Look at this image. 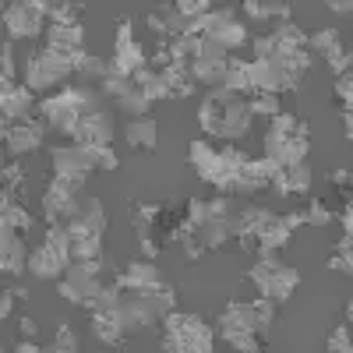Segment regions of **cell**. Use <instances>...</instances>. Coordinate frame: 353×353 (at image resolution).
I'll return each mask as SVG.
<instances>
[{
    "label": "cell",
    "instance_id": "cell-47",
    "mask_svg": "<svg viewBox=\"0 0 353 353\" xmlns=\"http://www.w3.org/2000/svg\"><path fill=\"white\" fill-rule=\"evenodd\" d=\"M332 14H339V18H350V11H353V4H350V0H329V4H325Z\"/></svg>",
    "mask_w": 353,
    "mask_h": 353
},
{
    "label": "cell",
    "instance_id": "cell-51",
    "mask_svg": "<svg viewBox=\"0 0 353 353\" xmlns=\"http://www.w3.org/2000/svg\"><path fill=\"white\" fill-rule=\"evenodd\" d=\"M11 293H14V297H18V301H25V297H28V290H25L21 283H18V286H11Z\"/></svg>",
    "mask_w": 353,
    "mask_h": 353
},
{
    "label": "cell",
    "instance_id": "cell-39",
    "mask_svg": "<svg viewBox=\"0 0 353 353\" xmlns=\"http://www.w3.org/2000/svg\"><path fill=\"white\" fill-rule=\"evenodd\" d=\"M353 74H339L336 78V106H339V117H346L350 113V99H353Z\"/></svg>",
    "mask_w": 353,
    "mask_h": 353
},
{
    "label": "cell",
    "instance_id": "cell-30",
    "mask_svg": "<svg viewBox=\"0 0 353 353\" xmlns=\"http://www.w3.org/2000/svg\"><path fill=\"white\" fill-rule=\"evenodd\" d=\"M163 74V81H166V92H170V99H188V96H194V78H191V71L188 68H163L159 71Z\"/></svg>",
    "mask_w": 353,
    "mask_h": 353
},
{
    "label": "cell",
    "instance_id": "cell-24",
    "mask_svg": "<svg viewBox=\"0 0 353 353\" xmlns=\"http://www.w3.org/2000/svg\"><path fill=\"white\" fill-rule=\"evenodd\" d=\"M92 336L96 339H103V343H110V346H121L124 343V314H121V307H103V311H92Z\"/></svg>",
    "mask_w": 353,
    "mask_h": 353
},
{
    "label": "cell",
    "instance_id": "cell-22",
    "mask_svg": "<svg viewBox=\"0 0 353 353\" xmlns=\"http://www.w3.org/2000/svg\"><path fill=\"white\" fill-rule=\"evenodd\" d=\"M156 212H159V205H131V223H134V233H138V244H141V254L145 258H156L159 254V244H156Z\"/></svg>",
    "mask_w": 353,
    "mask_h": 353
},
{
    "label": "cell",
    "instance_id": "cell-49",
    "mask_svg": "<svg viewBox=\"0 0 353 353\" xmlns=\"http://www.w3.org/2000/svg\"><path fill=\"white\" fill-rule=\"evenodd\" d=\"M11 350H18V353H36V350H43V346H36V339H18Z\"/></svg>",
    "mask_w": 353,
    "mask_h": 353
},
{
    "label": "cell",
    "instance_id": "cell-2",
    "mask_svg": "<svg viewBox=\"0 0 353 353\" xmlns=\"http://www.w3.org/2000/svg\"><path fill=\"white\" fill-rule=\"evenodd\" d=\"M173 307H176V290L170 283H163L159 290H128V293H121V314H124L128 332L156 325V321H163V314L173 311Z\"/></svg>",
    "mask_w": 353,
    "mask_h": 353
},
{
    "label": "cell",
    "instance_id": "cell-7",
    "mask_svg": "<svg viewBox=\"0 0 353 353\" xmlns=\"http://www.w3.org/2000/svg\"><path fill=\"white\" fill-rule=\"evenodd\" d=\"M106 261H110L106 254H103L99 261H71L68 272L61 276V283H57V293H61L64 301L78 304V307H88L96 293L106 286V279H103Z\"/></svg>",
    "mask_w": 353,
    "mask_h": 353
},
{
    "label": "cell",
    "instance_id": "cell-37",
    "mask_svg": "<svg viewBox=\"0 0 353 353\" xmlns=\"http://www.w3.org/2000/svg\"><path fill=\"white\" fill-rule=\"evenodd\" d=\"M244 103H248L251 117L254 113H261V117H276L279 113V96H272V92H251Z\"/></svg>",
    "mask_w": 353,
    "mask_h": 353
},
{
    "label": "cell",
    "instance_id": "cell-19",
    "mask_svg": "<svg viewBox=\"0 0 353 353\" xmlns=\"http://www.w3.org/2000/svg\"><path fill=\"white\" fill-rule=\"evenodd\" d=\"M113 283L128 293V290H159L166 279L152 261H128L124 269L113 272Z\"/></svg>",
    "mask_w": 353,
    "mask_h": 353
},
{
    "label": "cell",
    "instance_id": "cell-18",
    "mask_svg": "<svg viewBox=\"0 0 353 353\" xmlns=\"http://www.w3.org/2000/svg\"><path fill=\"white\" fill-rule=\"evenodd\" d=\"M110 138H113V117L99 106V110H88L81 121H78V128H74V134H71V141H78V145H110Z\"/></svg>",
    "mask_w": 353,
    "mask_h": 353
},
{
    "label": "cell",
    "instance_id": "cell-13",
    "mask_svg": "<svg viewBox=\"0 0 353 353\" xmlns=\"http://www.w3.org/2000/svg\"><path fill=\"white\" fill-rule=\"evenodd\" d=\"M226 68H230V53L219 43H212V39H201V50H198V57L191 61L188 71H191L194 81H205V85L219 88L223 78H226Z\"/></svg>",
    "mask_w": 353,
    "mask_h": 353
},
{
    "label": "cell",
    "instance_id": "cell-50",
    "mask_svg": "<svg viewBox=\"0 0 353 353\" xmlns=\"http://www.w3.org/2000/svg\"><path fill=\"white\" fill-rule=\"evenodd\" d=\"M339 219H343V233H353V209H350V205H343Z\"/></svg>",
    "mask_w": 353,
    "mask_h": 353
},
{
    "label": "cell",
    "instance_id": "cell-35",
    "mask_svg": "<svg viewBox=\"0 0 353 353\" xmlns=\"http://www.w3.org/2000/svg\"><path fill=\"white\" fill-rule=\"evenodd\" d=\"M251 311H254V325H258V332L265 336V332L272 329V321H276V301L258 297V301H251Z\"/></svg>",
    "mask_w": 353,
    "mask_h": 353
},
{
    "label": "cell",
    "instance_id": "cell-46",
    "mask_svg": "<svg viewBox=\"0 0 353 353\" xmlns=\"http://www.w3.org/2000/svg\"><path fill=\"white\" fill-rule=\"evenodd\" d=\"M18 332H21V339H36L39 325H36L32 318H18Z\"/></svg>",
    "mask_w": 353,
    "mask_h": 353
},
{
    "label": "cell",
    "instance_id": "cell-40",
    "mask_svg": "<svg viewBox=\"0 0 353 353\" xmlns=\"http://www.w3.org/2000/svg\"><path fill=\"white\" fill-rule=\"evenodd\" d=\"M329 219H332V212L325 209V201H321V198H311V201H307V209H304V223L325 226Z\"/></svg>",
    "mask_w": 353,
    "mask_h": 353
},
{
    "label": "cell",
    "instance_id": "cell-42",
    "mask_svg": "<svg viewBox=\"0 0 353 353\" xmlns=\"http://www.w3.org/2000/svg\"><path fill=\"white\" fill-rule=\"evenodd\" d=\"M325 350H332V353H350L353 346H350V325H339L332 336H329V346Z\"/></svg>",
    "mask_w": 353,
    "mask_h": 353
},
{
    "label": "cell",
    "instance_id": "cell-14",
    "mask_svg": "<svg viewBox=\"0 0 353 353\" xmlns=\"http://www.w3.org/2000/svg\"><path fill=\"white\" fill-rule=\"evenodd\" d=\"M4 28H8V36H14V39L46 36L36 0H14V4H4Z\"/></svg>",
    "mask_w": 353,
    "mask_h": 353
},
{
    "label": "cell",
    "instance_id": "cell-26",
    "mask_svg": "<svg viewBox=\"0 0 353 353\" xmlns=\"http://www.w3.org/2000/svg\"><path fill=\"white\" fill-rule=\"evenodd\" d=\"M276 194L290 198V194H307L311 188V166L307 163H297V166H283L276 176H272V184H269Z\"/></svg>",
    "mask_w": 353,
    "mask_h": 353
},
{
    "label": "cell",
    "instance_id": "cell-34",
    "mask_svg": "<svg viewBox=\"0 0 353 353\" xmlns=\"http://www.w3.org/2000/svg\"><path fill=\"white\" fill-rule=\"evenodd\" d=\"M0 230L25 233V230H32V216L25 212V205H0Z\"/></svg>",
    "mask_w": 353,
    "mask_h": 353
},
{
    "label": "cell",
    "instance_id": "cell-41",
    "mask_svg": "<svg viewBox=\"0 0 353 353\" xmlns=\"http://www.w3.org/2000/svg\"><path fill=\"white\" fill-rule=\"evenodd\" d=\"M50 350H57V353H74V350H78V336H74L68 325H61V329H57V339H53Z\"/></svg>",
    "mask_w": 353,
    "mask_h": 353
},
{
    "label": "cell",
    "instance_id": "cell-33",
    "mask_svg": "<svg viewBox=\"0 0 353 353\" xmlns=\"http://www.w3.org/2000/svg\"><path fill=\"white\" fill-rule=\"evenodd\" d=\"M134 85L141 88L145 96H149L152 103H159V99H170V92H166V81H163V74L159 71H152V68H141L138 74H134Z\"/></svg>",
    "mask_w": 353,
    "mask_h": 353
},
{
    "label": "cell",
    "instance_id": "cell-36",
    "mask_svg": "<svg viewBox=\"0 0 353 353\" xmlns=\"http://www.w3.org/2000/svg\"><path fill=\"white\" fill-rule=\"evenodd\" d=\"M117 103H121V110L128 117H134V121H138V117H149V110H152V99L145 96L141 88H134V92H128L124 99H117Z\"/></svg>",
    "mask_w": 353,
    "mask_h": 353
},
{
    "label": "cell",
    "instance_id": "cell-25",
    "mask_svg": "<svg viewBox=\"0 0 353 353\" xmlns=\"http://www.w3.org/2000/svg\"><path fill=\"white\" fill-rule=\"evenodd\" d=\"M141 68H149L145 64V50L131 39V43H121V46H113V57H110V74H121V78H134ZM106 74V78H110Z\"/></svg>",
    "mask_w": 353,
    "mask_h": 353
},
{
    "label": "cell",
    "instance_id": "cell-23",
    "mask_svg": "<svg viewBox=\"0 0 353 353\" xmlns=\"http://www.w3.org/2000/svg\"><path fill=\"white\" fill-rule=\"evenodd\" d=\"M28 269V254L21 244V233L0 230V272L4 276H21Z\"/></svg>",
    "mask_w": 353,
    "mask_h": 353
},
{
    "label": "cell",
    "instance_id": "cell-16",
    "mask_svg": "<svg viewBox=\"0 0 353 353\" xmlns=\"http://www.w3.org/2000/svg\"><path fill=\"white\" fill-rule=\"evenodd\" d=\"M307 50H314V53H321L329 61V68L336 71V78L339 74H350V50L343 46V36L336 32V28H321V32H314V36H307Z\"/></svg>",
    "mask_w": 353,
    "mask_h": 353
},
{
    "label": "cell",
    "instance_id": "cell-45",
    "mask_svg": "<svg viewBox=\"0 0 353 353\" xmlns=\"http://www.w3.org/2000/svg\"><path fill=\"white\" fill-rule=\"evenodd\" d=\"M329 265H332L336 272H346V276H350V272H353V254H350V251H336Z\"/></svg>",
    "mask_w": 353,
    "mask_h": 353
},
{
    "label": "cell",
    "instance_id": "cell-3",
    "mask_svg": "<svg viewBox=\"0 0 353 353\" xmlns=\"http://www.w3.org/2000/svg\"><path fill=\"white\" fill-rule=\"evenodd\" d=\"M36 110H39L46 128H53V131H61V134L71 138L81 117L88 110H99V96L92 92V88H64V92L43 99Z\"/></svg>",
    "mask_w": 353,
    "mask_h": 353
},
{
    "label": "cell",
    "instance_id": "cell-43",
    "mask_svg": "<svg viewBox=\"0 0 353 353\" xmlns=\"http://www.w3.org/2000/svg\"><path fill=\"white\" fill-rule=\"evenodd\" d=\"M92 156H96L99 170H117V152L110 149V145H92Z\"/></svg>",
    "mask_w": 353,
    "mask_h": 353
},
{
    "label": "cell",
    "instance_id": "cell-21",
    "mask_svg": "<svg viewBox=\"0 0 353 353\" xmlns=\"http://www.w3.org/2000/svg\"><path fill=\"white\" fill-rule=\"evenodd\" d=\"M81 43H85V28H81V21H74V25H46L43 46H50V50H57V53H64L68 61H71L78 50H85Z\"/></svg>",
    "mask_w": 353,
    "mask_h": 353
},
{
    "label": "cell",
    "instance_id": "cell-44",
    "mask_svg": "<svg viewBox=\"0 0 353 353\" xmlns=\"http://www.w3.org/2000/svg\"><path fill=\"white\" fill-rule=\"evenodd\" d=\"M0 81H14V53H11V46L4 43V50H0Z\"/></svg>",
    "mask_w": 353,
    "mask_h": 353
},
{
    "label": "cell",
    "instance_id": "cell-38",
    "mask_svg": "<svg viewBox=\"0 0 353 353\" xmlns=\"http://www.w3.org/2000/svg\"><path fill=\"white\" fill-rule=\"evenodd\" d=\"M99 85H103V92L113 96V99H124L128 92H134V88H138L134 78H121V74H110V78H103Z\"/></svg>",
    "mask_w": 353,
    "mask_h": 353
},
{
    "label": "cell",
    "instance_id": "cell-31",
    "mask_svg": "<svg viewBox=\"0 0 353 353\" xmlns=\"http://www.w3.org/2000/svg\"><path fill=\"white\" fill-rule=\"evenodd\" d=\"M71 71L81 74V78H96V81H103V78L110 74V61H103V57H92V53L78 50V53L71 57Z\"/></svg>",
    "mask_w": 353,
    "mask_h": 353
},
{
    "label": "cell",
    "instance_id": "cell-8",
    "mask_svg": "<svg viewBox=\"0 0 353 353\" xmlns=\"http://www.w3.org/2000/svg\"><path fill=\"white\" fill-rule=\"evenodd\" d=\"M71 265V241L64 226H50L43 244L28 254V272L36 279H61Z\"/></svg>",
    "mask_w": 353,
    "mask_h": 353
},
{
    "label": "cell",
    "instance_id": "cell-6",
    "mask_svg": "<svg viewBox=\"0 0 353 353\" xmlns=\"http://www.w3.org/2000/svg\"><path fill=\"white\" fill-rule=\"evenodd\" d=\"M188 163L198 170V176L205 184H212L219 191H230V181H233V173H237L248 156L241 149H233V145H226V149H209L205 141H191V152H188Z\"/></svg>",
    "mask_w": 353,
    "mask_h": 353
},
{
    "label": "cell",
    "instance_id": "cell-10",
    "mask_svg": "<svg viewBox=\"0 0 353 353\" xmlns=\"http://www.w3.org/2000/svg\"><path fill=\"white\" fill-rule=\"evenodd\" d=\"M68 74H71V61L64 53L50 50V46L32 50L28 61H25V85L32 88V92H46V88L61 85Z\"/></svg>",
    "mask_w": 353,
    "mask_h": 353
},
{
    "label": "cell",
    "instance_id": "cell-28",
    "mask_svg": "<svg viewBox=\"0 0 353 353\" xmlns=\"http://www.w3.org/2000/svg\"><path fill=\"white\" fill-rule=\"evenodd\" d=\"M0 181H4V198H0V205H25V170H21V163H8L4 173H0Z\"/></svg>",
    "mask_w": 353,
    "mask_h": 353
},
{
    "label": "cell",
    "instance_id": "cell-12",
    "mask_svg": "<svg viewBox=\"0 0 353 353\" xmlns=\"http://www.w3.org/2000/svg\"><path fill=\"white\" fill-rule=\"evenodd\" d=\"M50 170H53V176H78V181H85V176L99 166H96V156L88 145L68 141V145L50 149Z\"/></svg>",
    "mask_w": 353,
    "mask_h": 353
},
{
    "label": "cell",
    "instance_id": "cell-32",
    "mask_svg": "<svg viewBox=\"0 0 353 353\" xmlns=\"http://www.w3.org/2000/svg\"><path fill=\"white\" fill-rule=\"evenodd\" d=\"M244 11H248V18H258V21H290V4H283V0H248L244 4Z\"/></svg>",
    "mask_w": 353,
    "mask_h": 353
},
{
    "label": "cell",
    "instance_id": "cell-9",
    "mask_svg": "<svg viewBox=\"0 0 353 353\" xmlns=\"http://www.w3.org/2000/svg\"><path fill=\"white\" fill-rule=\"evenodd\" d=\"M216 329L219 336L241 353H254L261 350L258 346V325H254V311H251V301H230L219 318H216Z\"/></svg>",
    "mask_w": 353,
    "mask_h": 353
},
{
    "label": "cell",
    "instance_id": "cell-1",
    "mask_svg": "<svg viewBox=\"0 0 353 353\" xmlns=\"http://www.w3.org/2000/svg\"><path fill=\"white\" fill-rule=\"evenodd\" d=\"M198 124H201L205 134H212V138L237 141L251 128V110H248L244 96H237V92H230V88L219 85L198 106Z\"/></svg>",
    "mask_w": 353,
    "mask_h": 353
},
{
    "label": "cell",
    "instance_id": "cell-27",
    "mask_svg": "<svg viewBox=\"0 0 353 353\" xmlns=\"http://www.w3.org/2000/svg\"><path fill=\"white\" fill-rule=\"evenodd\" d=\"M124 138H128L131 149L152 152V149H156V138H159V128H156L152 117H138V121H131V124L124 128Z\"/></svg>",
    "mask_w": 353,
    "mask_h": 353
},
{
    "label": "cell",
    "instance_id": "cell-5",
    "mask_svg": "<svg viewBox=\"0 0 353 353\" xmlns=\"http://www.w3.org/2000/svg\"><path fill=\"white\" fill-rule=\"evenodd\" d=\"M163 350L166 353H209L212 350V329L198 314L166 311L163 314Z\"/></svg>",
    "mask_w": 353,
    "mask_h": 353
},
{
    "label": "cell",
    "instance_id": "cell-15",
    "mask_svg": "<svg viewBox=\"0 0 353 353\" xmlns=\"http://www.w3.org/2000/svg\"><path fill=\"white\" fill-rule=\"evenodd\" d=\"M32 106H36V96H32V88H28V85L0 81V113H4V124L32 121Z\"/></svg>",
    "mask_w": 353,
    "mask_h": 353
},
{
    "label": "cell",
    "instance_id": "cell-20",
    "mask_svg": "<svg viewBox=\"0 0 353 353\" xmlns=\"http://www.w3.org/2000/svg\"><path fill=\"white\" fill-rule=\"evenodd\" d=\"M81 184L85 181H78V176H53V181H50V188L43 194V219L50 226H57V216H61V209L81 191Z\"/></svg>",
    "mask_w": 353,
    "mask_h": 353
},
{
    "label": "cell",
    "instance_id": "cell-48",
    "mask_svg": "<svg viewBox=\"0 0 353 353\" xmlns=\"http://www.w3.org/2000/svg\"><path fill=\"white\" fill-rule=\"evenodd\" d=\"M14 301H18L14 293H4V301H0V318H4V321L11 318V311H14Z\"/></svg>",
    "mask_w": 353,
    "mask_h": 353
},
{
    "label": "cell",
    "instance_id": "cell-17",
    "mask_svg": "<svg viewBox=\"0 0 353 353\" xmlns=\"http://www.w3.org/2000/svg\"><path fill=\"white\" fill-rule=\"evenodd\" d=\"M43 138H46V124H39V121L4 124V145H8L11 156H25V152L43 149Z\"/></svg>",
    "mask_w": 353,
    "mask_h": 353
},
{
    "label": "cell",
    "instance_id": "cell-4",
    "mask_svg": "<svg viewBox=\"0 0 353 353\" xmlns=\"http://www.w3.org/2000/svg\"><path fill=\"white\" fill-rule=\"evenodd\" d=\"M265 156L276 166H297L307 159V124L290 113H276L265 134Z\"/></svg>",
    "mask_w": 353,
    "mask_h": 353
},
{
    "label": "cell",
    "instance_id": "cell-29",
    "mask_svg": "<svg viewBox=\"0 0 353 353\" xmlns=\"http://www.w3.org/2000/svg\"><path fill=\"white\" fill-rule=\"evenodd\" d=\"M205 39L219 43V46H223V50L230 53V50H237V46H244V43H248V28H244L241 21L226 18V21H223V25H216V28H212V32L205 36Z\"/></svg>",
    "mask_w": 353,
    "mask_h": 353
},
{
    "label": "cell",
    "instance_id": "cell-11",
    "mask_svg": "<svg viewBox=\"0 0 353 353\" xmlns=\"http://www.w3.org/2000/svg\"><path fill=\"white\" fill-rule=\"evenodd\" d=\"M248 279L261 290V297H269L276 304L290 301V293L301 286V272L283 265V261H254L248 269Z\"/></svg>",
    "mask_w": 353,
    "mask_h": 353
}]
</instances>
